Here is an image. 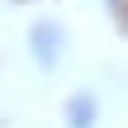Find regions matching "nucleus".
I'll list each match as a JSON object with an SVG mask.
<instances>
[{"mask_svg":"<svg viewBox=\"0 0 128 128\" xmlns=\"http://www.w3.org/2000/svg\"><path fill=\"white\" fill-rule=\"evenodd\" d=\"M28 43H33V62H38V66H57V62H62V43H66V38H62V28H57L52 19H38V24L28 28Z\"/></svg>","mask_w":128,"mask_h":128,"instance_id":"obj_1","label":"nucleus"},{"mask_svg":"<svg viewBox=\"0 0 128 128\" xmlns=\"http://www.w3.org/2000/svg\"><path fill=\"white\" fill-rule=\"evenodd\" d=\"M90 124H95V100L71 95L66 100V128H90Z\"/></svg>","mask_w":128,"mask_h":128,"instance_id":"obj_2","label":"nucleus"}]
</instances>
